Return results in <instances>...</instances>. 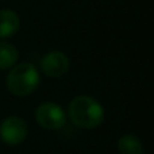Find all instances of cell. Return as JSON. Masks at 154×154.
<instances>
[{"mask_svg": "<svg viewBox=\"0 0 154 154\" xmlns=\"http://www.w3.org/2000/svg\"><path fill=\"white\" fill-rule=\"evenodd\" d=\"M19 29V16L12 10H0V39L14 35Z\"/></svg>", "mask_w": 154, "mask_h": 154, "instance_id": "obj_6", "label": "cell"}, {"mask_svg": "<svg viewBox=\"0 0 154 154\" xmlns=\"http://www.w3.org/2000/svg\"><path fill=\"white\" fill-rule=\"evenodd\" d=\"M118 150L120 154H142L143 147L142 143L135 135L126 134L122 135L118 141Z\"/></svg>", "mask_w": 154, "mask_h": 154, "instance_id": "obj_7", "label": "cell"}, {"mask_svg": "<svg viewBox=\"0 0 154 154\" xmlns=\"http://www.w3.org/2000/svg\"><path fill=\"white\" fill-rule=\"evenodd\" d=\"M39 72L32 64L23 62L10 70L7 76V88L12 95L24 97L34 92L39 85Z\"/></svg>", "mask_w": 154, "mask_h": 154, "instance_id": "obj_2", "label": "cell"}, {"mask_svg": "<svg viewBox=\"0 0 154 154\" xmlns=\"http://www.w3.org/2000/svg\"><path fill=\"white\" fill-rule=\"evenodd\" d=\"M70 122L84 130L96 128L104 119V109L99 101L87 95L76 96L68 108Z\"/></svg>", "mask_w": 154, "mask_h": 154, "instance_id": "obj_1", "label": "cell"}, {"mask_svg": "<svg viewBox=\"0 0 154 154\" xmlns=\"http://www.w3.org/2000/svg\"><path fill=\"white\" fill-rule=\"evenodd\" d=\"M41 69L46 76L51 79L61 77L69 70V58L62 51H50L41 60Z\"/></svg>", "mask_w": 154, "mask_h": 154, "instance_id": "obj_5", "label": "cell"}, {"mask_svg": "<svg viewBox=\"0 0 154 154\" xmlns=\"http://www.w3.org/2000/svg\"><path fill=\"white\" fill-rule=\"evenodd\" d=\"M35 119L46 130H60L66 123V114L60 104L46 101L35 109Z\"/></svg>", "mask_w": 154, "mask_h": 154, "instance_id": "obj_3", "label": "cell"}, {"mask_svg": "<svg viewBox=\"0 0 154 154\" xmlns=\"http://www.w3.org/2000/svg\"><path fill=\"white\" fill-rule=\"evenodd\" d=\"M27 137V125L19 116H8L0 123V139L5 145L18 146Z\"/></svg>", "mask_w": 154, "mask_h": 154, "instance_id": "obj_4", "label": "cell"}, {"mask_svg": "<svg viewBox=\"0 0 154 154\" xmlns=\"http://www.w3.org/2000/svg\"><path fill=\"white\" fill-rule=\"evenodd\" d=\"M18 50L7 42H0V69H10L18 61Z\"/></svg>", "mask_w": 154, "mask_h": 154, "instance_id": "obj_8", "label": "cell"}]
</instances>
